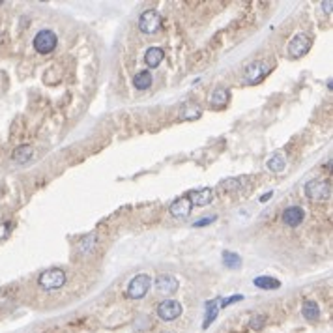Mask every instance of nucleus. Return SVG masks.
I'll return each instance as SVG.
<instances>
[{"instance_id": "obj_3", "label": "nucleus", "mask_w": 333, "mask_h": 333, "mask_svg": "<svg viewBox=\"0 0 333 333\" xmlns=\"http://www.w3.org/2000/svg\"><path fill=\"white\" fill-rule=\"evenodd\" d=\"M58 43V38L53 30H40L34 38V49L40 53V55H49L55 51Z\"/></svg>"}, {"instance_id": "obj_26", "label": "nucleus", "mask_w": 333, "mask_h": 333, "mask_svg": "<svg viewBox=\"0 0 333 333\" xmlns=\"http://www.w3.org/2000/svg\"><path fill=\"white\" fill-rule=\"evenodd\" d=\"M243 299V296H230V298H225L223 301L219 303V307H227V305L234 303V301H241Z\"/></svg>"}, {"instance_id": "obj_20", "label": "nucleus", "mask_w": 333, "mask_h": 333, "mask_svg": "<svg viewBox=\"0 0 333 333\" xmlns=\"http://www.w3.org/2000/svg\"><path fill=\"white\" fill-rule=\"evenodd\" d=\"M284 165H286V159H284L283 152L273 154V156L268 159V169L271 170V172H281V170L284 169Z\"/></svg>"}, {"instance_id": "obj_1", "label": "nucleus", "mask_w": 333, "mask_h": 333, "mask_svg": "<svg viewBox=\"0 0 333 333\" xmlns=\"http://www.w3.org/2000/svg\"><path fill=\"white\" fill-rule=\"evenodd\" d=\"M66 281H68V275H66V271L62 268H49L45 269V271H42L40 277H38V284L47 292L62 288L66 284Z\"/></svg>"}, {"instance_id": "obj_24", "label": "nucleus", "mask_w": 333, "mask_h": 333, "mask_svg": "<svg viewBox=\"0 0 333 333\" xmlns=\"http://www.w3.org/2000/svg\"><path fill=\"white\" fill-rule=\"evenodd\" d=\"M264 324H266V316L264 314H255L253 318L249 320V326L253 327V329H262Z\"/></svg>"}, {"instance_id": "obj_2", "label": "nucleus", "mask_w": 333, "mask_h": 333, "mask_svg": "<svg viewBox=\"0 0 333 333\" xmlns=\"http://www.w3.org/2000/svg\"><path fill=\"white\" fill-rule=\"evenodd\" d=\"M305 195L314 202H322L331 197V184L326 180H311L305 184Z\"/></svg>"}, {"instance_id": "obj_11", "label": "nucleus", "mask_w": 333, "mask_h": 333, "mask_svg": "<svg viewBox=\"0 0 333 333\" xmlns=\"http://www.w3.org/2000/svg\"><path fill=\"white\" fill-rule=\"evenodd\" d=\"M170 215H174L176 219H185V217H189V213L193 210V204L189 202L187 197H180L176 199L172 204H170Z\"/></svg>"}, {"instance_id": "obj_28", "label": "nucleus", "mask_w": 333, "mask_h": 333, "mask_svg": "<svg viewBox=\"0 0 333 333\" xmlns=\"http://www.w3.org/2000/svg\"><path fill=\"white\" fill-rule=\"evenodd\" d=\"M269 199H271V193H266V195H262L258 200H260V202H266V200H269Z\"/></svg>"}, {"instance_id": "obj_17", "label": "nucleus", "mask_w": 333, "mask_h": 333, "mask_svg": "<svg viewBox=\"0 0 333 333\" xmlns=\"http://www.w3.org/2000/svg\"><path fill=\"white\" fill-rule=\"evenodd\" d=\"M301 314H303L305 320H309V322H316L320 318V309L318 305L314 303V301H305L303 307H301Z\"/></svg>"}, {"instance_id": "obj_23", "label": "nucleus", "mask_w": 333, "mask_h": 333, "mask_svg": "<svg viewBox=\"0 0 333 333\" xmlns=\"http://www.w3.org/2000/svg\"><path fill=\"white\" fill-rule=\"evenodd\" d=\"M92 249H96V234H88L85 240L79 243V251L85 255V253H90Z\"/></svg>"}, {"instance_id": "obj_5", "label": "nucleus", "mask_w": 333, "mask_h": 333, "mask_svg": "<svg viewBox=\"0 0 333 333\" xmlns=\"http://www.w3.org/2000/svg\"><path fill=\"white\" fill-rule=\"evenodd\" d=\"M161 27V15L157 10H146L144 14L139 17V29L144 34H154Z\"/></svg>"}, {"instance_id": "obj_9", "label": "nucleus", "mask_w": 333, "mask_h": 333, "mask_svg": "<svg viewBox=\"0 0 333 333\" xmlns=\"http://www.w3.org/2000/svg\"><path fill=\"white\" fill-rule=\"evenodd\" d=\"M281 219H283V223L286 225V227H292V228L299 227L305 219V212L299 208V206H290V208H286V210L283 212Z\"/></svg>"}, {"instance_id": "obj_22", "label": "nucleus", "mask_w": 333, "mask_h": 333, "mask_svg": "<svg viewBox=\"0 0 333 333\" xmlns=\"http://www.w3.org/2000/svg\"><path fill=\"white\" fill-rule=\"evenodd\" d=\"M197 118H200V109L195 105L184 107L180 113V120H197Z\"/></svg>"}, {"instance_id": "obj_4", "label": "nucleus", "mask_w": 333, "mask_h": 333, "mask_svg": "<svg viewBox=\"0 0 333 333\" xmlns=\"http://www.w3.org/2000/svg\"><path fill=\"white\" fill-rule=\"evenodd\" d=\"M150 284H152V279H150L146 273H141L131 279V283L128 284V296L131 299H141L144 298L150 290Z\"/></svg>"}, {"instance_id": "obj_27", "label": "nucleus", "mask_w": 333, "mask_h": 333, "mask_svg": "<svg viewBox=\"0 0 333 333\" xmlns=\"http://www.w3.org/2000/svg\"><path fill=\"white\" fill-rule=\"evenodd\" d=\"M8 232H10V225H8V223H2V225H0V240H4L8 236Z\"/></svg>"}, {"instance_id": "obj_7", "label": "nucleus", "mask_w": 333, "mask_h": 333, "mask_svg": "<svg viewBox=\"0 0 333 333\" xmlns=\"http://www.w3.org/2000/svg\"><path fill=\"white\" fill-rule=\"evenodd\" d=\"M268 66L264 62H251V64L245 68V73H243V79L247 85H258L266 75H268Z\"/></svg>"}, {"instance_id": "obj_8", "label": "nucleus", "mask_w": 333, "mask_h": 333, "mask_svg": "<svg viewBox=\"0 0 333 333\" xmlns=\"http://www.w3.org/2000/svg\"><path fill=\"white\" fill-rule=\"evenodd\" d=\"M180 314H182V305L178 303V301H174V299H165L157 307V316L161 320H165V322L176 320Z\"/></svg>"}, {"instance_id": "obj_19", "label": "nucleus", "mask_w": 333, "mask_h": 333, "mask_svg": "<svg viewBox=\"0 0 333 333\" xmlns=\"http://www.w3.org/2000/svg\"><path fill=\"white\" fill-rule=\"evenodd\" d=\"M32 154H34V148H32L30 144L17 146V148L14 150V161H17V163H25V161L32 159Z\"/></svg>"}, {"instance_id": "obj_15", "label": "nucleus", "mask_w": 333, "mask_h": 333, "mask_svg": "<svg viewBox=\"0 0 333 333\" xmlns=\"http://www.w3.org/2000/svg\"><path fill=\"white\" fill-rule=\"evenodd\" d=\"M163 57L165 53L159 47H150L146 51V55H144V62H146L148 68H157V66L163 62Z\"/></svg>"}, {"instance_id": "obj_12", "label": "nucleus", "mask_w": 333, "mask_h": 333, "mask_svg": "<svg viewBox=\"0 0 333 333\" xmlns=\"http://www.w3.org/2000/svg\"><path fill=\"white\" fill-rule=\"evenodd\" d=\"M206 316H204V322H202V329H208L210 324H212L213 320L217 318V314H219V299H208L206 301Z\"/></svg>"}, {"instance_id": "obj_21", "label": "nucleus", "mask_w": 333, "mask_h": 333, "mask_svg": "<svg viewBox=\"0 0 333 333\" xmlns=\"http://www.w3.org/2000/svg\"><path fill=\"white\" fill-rule=\"evenodd\" d=\"M223 264H225L227 268H240L241 258L240 255H236L232 251H223Z\"/></svg>"}, {"instance_id": "obj_14", "label": "nucleus", "mask_w": 333, "mask_h": 333, "mask_svg": "<svg viewBox=\"0 0 333 333\" xmlns=\"http://www.w3.org/2000/svg\"><path fill=\"white\" fill-rule=\"evenodd\" d=\"M228 100H230V92H228L227 88H215L210 96V103H212L213 109H223V107L227 105Z\"/></svg>"}, {"instance_id": "obj_6", "label": "nucleus", "mask_w": 333, "mask_h": 333, "mask_svg": "<svg viewBox=\"0 0 333 333\" xmlns=\"http://www.w3.org/2000/svg\"><path fill=\"white\" fill-rule=\"evenodd\" d=\"M311 49V38L305 34H298L294 36L288 43V55L294 58H301L303 55H307Z\"/></svg>"}, {"instance_id": "obj_25", "label": "nucleus", "mask_w": 333, "mask_h": 333, "mask_svg": "<svg viewBox=\"0 0 333 333\" xmlns=\"http://www.w3.org/2000/svg\"><path fill=\"white\" fill-rule=\"evenodd\" d=\"M215 219H217L215 215H210V217H204V219H200V221H197V223H193V227H195V228L206 227V225H212Z\"/></svg>"}, {"instance_id": "obj_13", "label": "nucleus", "mask_w": 333, "mask_h": 333, "mask_svg": "<svg viewBox=\"0 0 333 333\" xmlns=\"http://www.w3.org/2000/svg\"><path fill=\"white\" fill-rule=\"evenodd\" d=\"M213 193L212 189H200V191H191L187 195V199L193 206H206L212 202Z\"/></svg>"}, {"instance_id": "obj_18", "label": "nucleus", "mask_w": 333, "mask_h": 333, "mask_svg": "<svg viewBox=\"0 0 333 333\" xmlns=\"http://www.w3.org/2000/svg\"><path fill=\"white\" fill-rule=\"evenodd\" d=\"M133 85L137 90H146V88H150V85H152V73H150L148 70L139 71L133 77Z\"/></svg>"}, {"instance_id": "obj_10", "label": "nucleus", "mask_w": 333, "mask_h": 333, "mask_svg": "<svg viewBox=\"0 0 333 333\" xmlns=\"http://www.w3.org/2000/svg\"><path fill=\"white\" fill-rule=\"evenodd\" d=\"M178 288V279L172 275H159L156 279V290L159 296H170Z\"/></svg>"}, {"instance_id": "obj_16", "label": "nucleus", "mask_w": 333, "mask_h": 333, "mask_svg": "<svg viewBox=\"0 0 333 333\" xmlns=\"http://www.w3.org/2000/svg\"><path fill=\"white\" fill-rule=\"evenodd\" d=\"M253 283H255L256 288H262V290H275V288L281 286L279 279H273V277H269V275L255 277V281H253Z\"/></svg>"}]
</instances>
